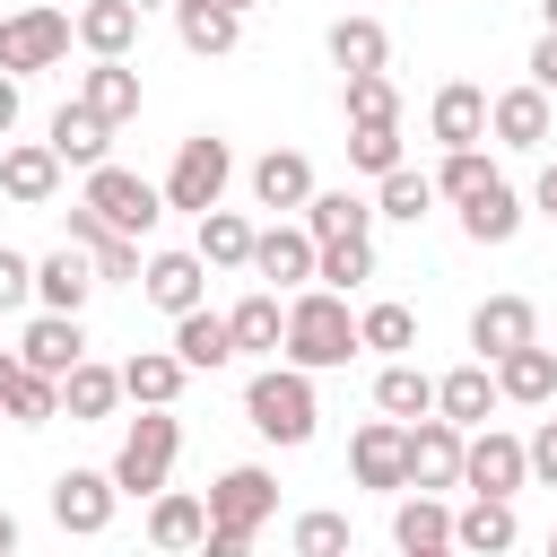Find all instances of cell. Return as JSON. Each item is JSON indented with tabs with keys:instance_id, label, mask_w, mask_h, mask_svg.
Listing matches in <instances>:
<instances>
[{
	"instance_id": "cell-1",
	"label": "cell",
	"mask_w": 557,
	"mask_h": 557,
	"mask_svg": "<svg viewBox=\"0 0 557 557\" xmlns=\"http://www.w3.org/2000/svg\"><path fill=\"white\" fill-rule=\"evenodd\" d=\"M348 357H357V313H348V296L305 287V296L287 305V366H296V374H331V366H348Z\"/></svg>"
},
{
	"instance_id": "cell-2",
	"label": "cell",
	"mask_w": 557,
	"mask_h": 557,
	"mask_svg": "<svg viewBox=\"0 0 557 557\" xmlns=\"http://www.w3.org/2000/svg\"><path fill=\"white\" fill-rule=\"evenodd\" d=\"M244 418L270 435V444H313V426H322V400H313V374H296V366H261L252 383H244Z\"/></svg>"
},
{
	"instance_id": "cell-3",
	"label": "cell",
	"mask_w": 557,
	"mask_h": 557,
	"mask_svg": "<svg viewBox=\"0 0 557 557\" xmlns=\"http://www.w3.org/2000/svg\"><path fill=\"white\" fill-rule=\"evenodd\" d=\"M174 453H183L174 409H139V418H131V435H122V453H113V487H122V496H165Z\"/></svg>"
},
{
	"instance_id": "cell-4",
	"label": "cell",
	"mask_w": 557,
	"mask_h": 557,
	"mask_svg": "<svg viewBox=\"0 0 557 557\" xmlns=\"http://www.w3.org/2000/svg\"><path fill=\"white\" fill-rule=\"evenodd\" d=\"M226 183H235V157H226V139H218V131H191V139L174 148L165 209H191V218H209V209L226 200Z\"/></svg>"
},
{
	"instance_id": "cell-5",
	"label": "cell",
	"mask_w": 557,
	"mask_h": 557,
	"mask_svg": "<svg viewBox=\"0 0 557 557\" xmlns=\"http://www.w3.org/2000/svg\"><path fill=\"white\" fill-rule=\"evenodd\" d=\"M87 209H96L113 235H131V244H139V235L165 218V191H157V183H139L131 165H96V174H87Z\"/></svg>"
},
{
	"instance_id": "cell-6",
	"label": "cell",
	"mask_w": 557,
	"mask_h": 557,
	"mask_svg": "<svg viewBox=\"0 0 557 557\" xmlns=\"http://www.w3.org/2000/svg\"><path fill=\"white\" fill-rule=\"evenodd\" d=\"M270 513H278V479H270L261 461H235V470L209 479V531H244V540H252Z\"/></svg>"
},
{
	"instance_id": "cell-7",
	"label": "cell",
	"mask_w": 557,
	"mask_h": 557,
	"mask_svg": "<svg viewBox=\"0 0 557 557\" xmlns=\"http://www.w3.org/2000/svg\"><path fill=\"white\" fill-rule=\"evenodd\" d=\"M70 17L61 9H17V17H0V70L9 78H26V70H52L61 52H70Z\"/></svg>"
},
{
	"instance_id": "cell-8",
	"label": "cell",
	"mask_w": 557,
	"mask_h": 557,
	"mask_svg": "<svg viewBox=\"0 0 557 557\" xmlns=\"http://www.w3.org/2000/svg\"><path fill=\"white\" fill-rule=\"evenodd\" d=\"M348 470H357V487L400 496V487H409V426H400V418H366L357 444H348Z\"/></svg>"
},
{
	"instance_id": "cell-9",
	"label": "cell",
	"mask_w": 557,
	"mask_h": 557,
	"mask_svg": "<svg viewBox=\"0 0 557 557\" xmlns=\"http://www.w3.org/2000/svg\"><path fill=\"white\" fill-rule=\"evenodd\" d=\"M461 453H470V435H461L453 418H418V426H409V487H418V496L461 487Z\"/></svg>"
},
{
	"instance_id": "cell-10",
	"label": "cell",
	"mask_w": 557,
	"mask_h": 557,
	"mask_svg": "<svg viewBox=\"0 0 557 557\" xmlns=\"http://www.w3.org/2000/svg\"><path fill=\"white\" fill-rule=\"evenodd\" d=\"M531 479V453H522V435H496V426H479L470 435V453H461V487L470 496H513Z\"/></svg>"
},
{
	"instance_id": "cell-11",
	"label": "cell",
	"mask_w": 557,
	"mask_h": 557,
	"mask_svg": "<svg viewBox=\"0 0 557 557\" xmlns=\"http://www.w3.org/2000/svg\"><path fill=\"white\" fill-rule=\"evenodd\" d=\"M113 505H122L113 470H61V479H52V522L78 531V540H96V531L113 522Z\"/></svg>"
},
{
	"instance_id": "cell-12",
	"label": "cell",
	"mask_w": 557,
	"mask_h": 557,
	"mask_svg": "<svg viewBox=\"0 0 557 557\" xmlns=\"http://www.w3.org/2000/svg\"><path fill=\"white\" fill-rule=\"evenodd\" d=\"M540 339V313H531V296H487L479 313H470V348H479V366H505L513 348H531Z\"/></svg>"
},
{
	"instance_id": "cell-13",
	"label": "cell",
	"mask_w": 557,
	"mask_h": 557,
	"mask_svg": "<svg viewBox=\"0 0 557 557\" xmlns=\"http://www.w3.org/2000/svg\"><path fill=\"white\" fill-rule=\"evenodd\" d=\"M17 366H26V374H52V383L78 374V366H87V331H78V313H35L26 339H17Z\"/></svg>"
},
{
	"instance_id": "cell-14",
	"label": "cell",
	"mask_w": 557,
	"mask_h": 557,
	"mask_svg": "<svg viewBox=\"0 0 557 557\" xmlns=\"http://www.w3.org/2000/svg\"><path fill=\"white\" fill-rule=\"evenodd\" d=\"M487 104H496V96H487V87H470V78L435 87V104H426V131L444 139V157H453V148H479V139H487Z\"/></svg>"
},
{
	"instance_id": "cell-15",
	"label": "cell",
	"mask_w": 557,
	"mask_h": 557,
	"mask_svg": "<svg viewBox=\"0 0 557 557\" xmlns=\"http://www.w3.org/2000/svg\"><path fill=\"white\" fill-rule=\"evenodd\" d=\"M252 270H261V287H270V296H278V287H305V278L322 270V244H313L305 226H261Z\"/></svg>"
},
{
	"instance_id": "cell-16",
	"label": "cell",
	"mask_w": 557,
	"mask_h": 557,
	"mask_svg": "<svg viewBox=\"0 0 557 557\" xmlns=\"http://www.w3.org/2000/svg\"><path fill=\"white\" fill-rule=\"evenodd\" d=\"M96 287H104V278H96V252H78V244H61V252L35 261V305H44V313H78Z\"/></svg>"
},
{
	"instance_id": "cell-17",
	"label": "cell",
	"mask_w": 557,
	"mask_h": 557,
	"mask_svg": "<svg viewBox=\"0 0 557 557\" xmlns=\"http://www.w3.org/2000/svg\"><path fill=\"white\" fill-rule=\"evenodd\" d=\"M139 287H148L157 313L183 322V313H200V296H209V261H200V252H157V261L139 270Z\"/></svg>"
},
{
	"instance_id": "cell-18",
	"label": "cell",
	"mask_w": 557,
	"mask_h": 557,
	"mask_svg": "<svg viewBox=\"0 0 557 557\" xmlns=\"http://www.w3.org/2000/svg\"><path fill=\"white\" fill-rule=\"evenodd\" d=\"M496 400H505V392H496V366H479V357L453 366V374H435V418H453L461 435H479Z\"/></svg>"
},
{
	"instance_id": "cell-19",
	"label": "cell",
	"mask_w": 557,
	"mask_h": 557,
	"mask_svg": "<svg viewBox=\"0 0 557 557\" xmlns=\"http://www.w3.org/2000/svg\"><path fill=\"white\" fill-rule=\"evenodd\" d=\"M513 540H522L513 496H470V505L453 513V548H461V557H505Z\"/></svg>"
},
{
	"instance_id": "cell-20",
	"label": "cell",
	"mask_w": 557,
	"mask_h": 557,
	"mask_svg": "<svg viewBox=\"0 0 557 557\" xmlns=\"http://www.w3.org/2000/svg\"><path fill=\"white\" fill-rule=\"evenodd\" d=\"M44 148H52L61 165H87V174H96V165H113V157H104V148H113V122H104V113H87V104L70 96V104L52 113V139H44Z\"/></svg>"
},
{
	"instance_id": "cell-21",
	"label": "cell",
	"mask_w": 557,
	"mask_h": 557,
	"mask_svg": "<svg viewBox=\"0 0 557 557\" xmlns=\"http://www.w3.org/2000/svg\"><path fill=\"white\" fill-rule=\"evenodd\" d=\"M0 191H9L17 209H44V200L61 191V157H52L44 139H17V148H0Z\"/></svg>"
},
{
	"instance_id": "cell-22",
	"label": "cell",
	"mask_w": 557,
	"mask_h": 557,
	"mask_svg": "<svg viewBox=\"0 0 557 557\" xmlns=\"http://www.w3.org/2000/svg\"><path fill=\"white\" fill-rule=\"evenodd\" d=\"M148 540H157L165 557H183V548H200V540H209V496H183V487H165V496H148Z\"/></svg>"
},
{
	"instance_id": "cell-23",
	"label": "cell",
	"mask_w": 557,
	"mask_h": 557,
	"mask_svg": "<svg viewBox=\"0 0 557 557\" xmlns=\"http://www.w3.org/2000/svg\"><path fill=\"white\" fill-rule=\"evenodd\" d=\"M548 122H557V113H548V96H540V87H505V96L487 104L496 148H540V139H548Z\"/></svg>"
},
{
	"instance_id": "cell-24",
	"label": "cell",
	"mask_w": 557,
	"mask_h": 557,
	"mask_svg": "<svg viewBox=\"0 0 557 557\" xmlns=\"http://www.w3.org/2000/svg\"><path fill=\"white\" fill-rule=\"evenodd\" d=\"M226 331H235V357H278V348H287V305H278L270 287H252V296L226 313Z\"/></svg>"
},
{
	"instance_id": "cell-25",
	"label": "cell",
	"mask_w": 557,
	"mask_h": 557,
	"mask_svg": "<svg viewBox=\"0 0 557 557\" xmlns=\"http://www.w3.org/2000/svg\"><path fill=\"white\" fill-rule=\"evenodd\" d=\"M174 35H183V52L218 61V52H235V44H244V17H235V9H218V0H174Z\"/></svg>"
},
{
	"instance_id": "cell-26",
	"label": "cell",
	"mask_w": 557,
	"mask_h": 557,
	"mask_svg": "<svg viewBox=\"0 0 557 557\" xmlns=\"http://www.w3.org/2000/svg\"><path fill=\"white\" fill-rule=\"evenodd\" d=\"M78 44H87L96 61H122V52L139 44V0H87V9H78Z\"/></svg>"
},
{
	"instance_id": "cell-27",
	"label": "cell",
	"mask_w": 557,
	"mask_h": 557,
	"mask_svg": "<svg viewBox=\"0 0 557 557\" xmlns=\"http://www.w3.org/2000/svg\"><path fill=\"white\" fill-rule=\"evenodd\" d=\"M252 200H261V209H305V200H313V165H305L296 148L252 157Z\"/></svg>"
},
{
	"instance_id": "cell-28",
	"label": "cell",
	"mask_w": 557,
	"mask_h": 557,
	"mask_svg": "<svg viewBox=\"0 0 557 557\" xmlns=\"http://www.w3.org/2000/svg\"><path fill=\"white\" fill-rule=\"evenodd\" d=\"M252 244H261V226H252L244 209H209V218H200V244H191V252H200L209 270H252Z\"/></svg>"
},
{
	"instance_id": "cell-29",
	"label": "cell",
	"mask_w": 557,
	"mask_h": 557,
	"mask_svg": "<svg viewBox=\"0 0 557 557\" xmlns=\"http://www.w3.org/2000/svg\"><path fill=\"white\" fill-rule=\"evenodd\" d=\"M496 392L522 400V409H548V400H557V348H540V339L513 348V357L496 366Z\"/></svg>"
},
{
	"instance_id": "cell-30",
	"label": "cell",
	"mask_w": 557,
	"mask_h": 557,
	"mask_svg": "<svg viewBox=\"0 0 557 557\" xmlns=\"http://www.w3.org/2000/svg\"><path fill=\"white\" fill-rule=\"evenodd\" d=\"M183 357L174 348H139L131 366H122V400H139V409H174V392H183Z\"/></svg>"
},
{
	"instance_id": "cell-31",
	"label": "cell",
	"mask_w": 557,
	"mask_h": 557,
	"mask_svg": "<svg viewBox=\"0 0 557 557\" xmlns=\"http://www.w3.org/2000/svg\"><path fill=\"white\" fill-rule=\"evenodd\" d=\"M374 409H383V418H400V426L435 418V374H426V366H409V357H400V366H383V374H374Z\"/></svg>"
},
{
	"instance_id": "cell-32",
	"label": "cell",
	"mask_w": 557,
	"mask_h": 557,
	"mask_svg": "<svg viewBox=\"0 0 557 557\" xmlns=\"http://www.w3.org/2000/svg\"><path fill=\"white\" fill-rule=\"evenodd\" d=\"M174 357H183L191 374H218V366L235 357V331H226V313H209V305H200V313H183V322H174Z\"/></svg>"
},
{
	"instance_id": "cell-33",
	"label": "cell",
	"mask_w": 557,
	"mask_h": 557,
	"mask_svg": "<svg viewBox=\"0 0 557 557\" xmlns=\"http://www.w3.org/2000/svg\"><path fill=\"white\" fill-rule=\"evenodd\" d=\"M113 400H122V366H78V374H61V418H78V426H96V418H113Z\"/></svg>"
},
{
	"instance_id": "cell-34",
	"label": "cell",
	"mask_w": 557,
	"mask_h": 557,
	"mask_svg": "<svg viewBox=\"0 0 557 557\" xmlns=\"http://www.w3.org/2000/svg\"><path fill=\"white\" fill-rule=\"evenodd\" d=\"M78 104L104 113V122H131V113H139V70H131V61H96V70L78 78Z\"/></svg>"
},
{
	"instance_id": "cell-35",
	"label": "cell",
	"mask_w": 557,
	"mask_h": 557,
	"mask_svg": "<svg viewBox=\"0 0 557 557\" xmlns=\"http://www.w3.org/2000/svg\"><path fill=\"white\" fill-rule=\"evenodd\" d=\"M366 226H374V209H366L357 191H313V200H305V235H313V244H357Z\"/></svg>"
},
{
	"instance_id": "cell-36",
	"label": "cell",
	"mask_w": 557,
	"mask_h": 557,
	"mask_svg": "<svg viewBox=\"0 0 557 557\" xmlns=\"http://www.w3.org/2000/svg\"><path fill=\"white\" fill-rule=\"evenodd\" d=\"M461 235H470V244H513V235H522V200H513V183H487L479 200H461Z\"/></svg>"
},
{
	"instance_id": "cell-37",
	"label": "cell",
	"mask_w": 557,
	"mask_h": 557,
	"mask_svg": "<svg viewBox=\"0 0 557 557\" xmlns=\"http://www.w3.org/2000/svg\"><path fill=\"white\" fill-rule=\"evenodd\" d=\"M331 61H339L348 78H374V70L392 61V35H383L374 17H339V26H331Z\"/></svg>"
},
{
	"instance_id": "cell-38",
	"label": "cell",
	"mask_w": 557,
	"mask_h": 557,
	"mask_svg": "<svg viewBox=\"0 0 557 557\" xmlns=\"http://www.w3.org/2000/svg\"><path fill=\"white\" fill-rule=\"evenodd\" d=\"M357 348H374V357L400 366V357L418 348V313H409V305H366V313H357Z\"/></svg>"
},
{
	"instance_id": "cell-39",
	"label": "cell",
	"mask_w": 557,
	"mask_h": 557,
	"mask_svg": "<svg viewBox=\"0 0 557 557\" xmlns=\"http://www.w3.org/2000/svg\"><path fill=\"white\" fill-rule=\"evenodd\" d=\"M392 540H400V548H453L444 496H400V505H392Z\"/></svg>"
},
{
	"instance_id": "cell-40",
	"label": "cell",
	"mask_w": 557,
	"mask_h": 557,
	"mask_svg": "<svg viewBox=\"0 0 557 557\" xmlns=\"http://www.w3.org/2000/svg\"><path fill=\"white\" fill-rule=\"evenodd\" d=\"M0 418H17V426H52L61 418V383L52 374H9V392H0Z\"/></svg>"
},
{
	"instance_id": "cell-41",
	"label": "cell",
	"mask_w": 557,
	"mask_h": 557,
	"mask_svg": "<svg viewBox=\"0 0 557 557\" xmlns=\"http://www.w3.org/2000/svg\"><path fill=\"white\" fill-rule=\"evenodd\" d=\"M426 209H435V174H418V165L383 174V191H374V218H400V226H418Z\"/></svg>"
},
{
	"instance_id": "cell-42",
	"label": "cell",
	"mask_w": 557,
	"mask_h": 557,
	"mask_svg": "<svg viewBox=\"0 0 557 557\" xmlns=\"http://www.w3.org/2000/svg\"><path fill=\"white\" fill-rule=\"evenodd\" d=\"M339 104H348V122H357V131H374V122H400V87H392L383 70H374V78H348V87H339Z\"/></svg>"
},
{
	"instance_id": "cell-43",
	"label": "cell",
	"mask_w": 557,
	"mask_h": 557,
	"mask_svg": "<svg viewBox=\"0 0 557 557\" xmlns=\"http://www.w3.org/2000/svg\"><path fill=\"white\" fill-rule=\"evenodd\" d=\"M487 183H505V174H496L479 148H453V157H444V174H435V200H453V209H461V200H479Z\"/></svg>"
},
{
	"instance_id": "cell-44",
	"label": "cell",
	"mask_w": 557,
	"mask_h": 557,
	"mask_svg": "<svg viewBox=\"0 0 557 557\" xmlns=\"http://www.w3.org/2000/svg\"><path fill=\"white\" fill-rule=\"evenodd\" d=\"M296 557H357L348 548V513H331V505H313V513H296Z\"/></svg>"
},
{
	"instance_id": "cell-45",
	"label": "cell",
	"mask_w": 557,
	"mask_h": 557,
	"mask_svg": "<svg viewBox=\"0 0 557 557\" xmlns=\"http://www.w3.org/2000/svg\"><path fill=\"white\" fill-rule=\"evenodd\" d=\"M348 165H366L374 183L383 174H400L409 157H400V122H374V131H348Z\"/></svg>"
},
{
	"instance_id": "cell-46",
	"label": "cell",
	"mask_w": 557,
	"mask_h": 557,
	"mask_svg": "<svg viewBox=\"0 0 557 557\" xmlns=\"http://www.w3.org/2000/svg\"><path fill=\"white\" fill-rule=\"evenodd\" d=\"M313 278H322L331 296H348L357 278H374V244H366V235H357V244H322V270H313Z\"/></svg>"
},
{
	"instance_id": "cell-47",
	"label": "cell",
	"mask_w": 557,
	"mask_h": 557,
	"mask_svg": "<svg viewBox=\"0 0 557 557\" xmlns=\"http://www.w3.org/2000/svg\"><path fill=\"white\" fill-rule=\"evenodd\" d=\"M139 270H148V261H139V244H131V235H104V244H96V278H113V287L131 278V287H139Z\"/></svg>"
},
{
	"instance_id": "cell-48",
	"label": "cell",
	"mask_w": 557,
	"mask_h": 557,
	"mask_svg": "<svg viewBox=\"0 0 557 557\" xmlns=\"http://www.w3.org/2000/svg\"><path fill=\"white\" fill-rule=\"evenodd\" d=\"M26 296H35V261H26V252H9V244H0V313H17V305H26Z\"/></svg>"
},
{
	"instance_id": "cell-49",
	"label": "cell",
	"mask_w": 557,
	"mask_h": 557,
	"mask_svg": "<svg viewBox=\"0 0 557 557\" xmlns=\"http://www.w3.org/2000/svg\"><path fill=\"white\" fill-rule=\"evenodd\" d=\"M104 235H113V226H104V218H96L87 200H78V209H61V244H78V252H96Z\"/></svg>"
},
{
	"instance_id": "cell-50",
	"label": "cell",
	"mask_w": 557,
	"mask_h": 557,
	"mask_svg": "<svg viewBox=\"0 0 557 557\" xmlns=\"http://www.w3.org/2000/svg\"><path fill=\"white\" fill-rule=\"evenodd\" d=\"M522 453H531V479H540V487H557V418H540V435H531Z\"/></svg>"
},
{
	"instance_id": "cell-51",
	"label": "cell",
	"mask_w": 557,
	"mask_h": 557,
	"mask_svg": "<svg viewBox=\"0 0 557 557\" xmlns=\"http://www.w3.org/2000/svg\"><path fill=\"white\" fill-rule=\"evenodd\" d=\"M531 87H540V96H557V35H540V44H531Z\"/></svg>"
},
{
	"instance_id": "cell-52",
	"label": "cell",
	"mask_w": 557,
	"mask_h": 557,
	"mask_svg": "<svg viewBox=\"0 0 557 557\" xmlns=\"http://www.w3.org/2000/svg\"><path fill=\"white\" fill-rule=\"evenodd\" d=\"M200 557H252V540H244V531H209V540H200Z\"/></svg>"
},
{
	"instance_id": "cell-53",
	"label": "cell",
	"mask_w": 557,
	"mask_h": 557,
	"mask_svg": "<svg viewBox=\"0 0 557 557\" xmlns=\"http://www.w3.org/2000/svg\"><path fill=\"white\" fill-rule=\"evenodd\" d=\"M9 131H17V78L0 70V139H9Z\"/></svg>"
},
{
	"instance_id": "cell-54",
	"label": "cell",
	"mask_w": 557,
	"mask_h": 557,
	"mask_svg": "<svg viewBox=\"0 0 557 557\" xmlns=\"http://www.w3.org/2000/svg\"><path fill=\"white\" fill-rule=\"evenodd\" d=\"M531 200H540V218H557V165L540 174V191H531Z\"/></svg>"
},
{
	"instance_id": "cell-55",
	"label": "cell",
	"mask_w": 557,
	"mask_h": 557,
	"mask_svg": "<svg viewBox=\"0 0 557 557\" xmlns=\"http://www.w3.org/2000/svg\"><path fill=\"white\" fill-rule=\"evenodd\" d=\"M0 557H17V513L0 505Z\"/></svg>"
},
{
	"instance_id": "cell-56",
	"label": "cell",
	"mask_w": 557,
	"mask_h": 557,
	"mask_svg": "<svg viewBox=\"0 0 557 557\" xmlns=\"http://www.w3.org/2000/svg\"><path fill=\"white\" fill-rule=\"evenodd\" d=\"M400 557H461V548H400Z\"/></svg>"
},
{
	"instance_id": "cell-57",
	"label": "cell",
	"mask_w": 557,
	"mask_h": 557,
	"mask_svg": "<svg viewBox=\"0 0 557 557\" xmlns=\"http://www.w3.org/2000/svg\"><path fill=\"white\" fill-rule=\"evenodd\" d=\"M218 9H235V17H244V9H252V0H218Z\"/></svg>"
},
{
	"instance_id": "cell-58",
	"label": "cell",
	"mask_w": 557,
	"mask_h": 557,
	"mask_svg": "<svg viewBox=\"0 0 557 557\" xmlns=\"http://www.w3.org/2000/svg\"><path fill=\"white\" fill-rule=\"evenodd\" d=\"M540 9H548V35H557V0H540Z\"/></svg>"
},
{
	"instance_id": "cell-59",
	"label": "cell",
	"mask_w": 557,
	"mask_h": 557,
	"mask_svg": "<svg viewBox=\"0 0 557 557\" xmlns=\"http://www.w3.org/2000/svg\"><path fill=\"white\" fill-rule=\"evenodd\" d=\"M548 557H557V531H548Z\"/></svg>"
}]
</instances>
